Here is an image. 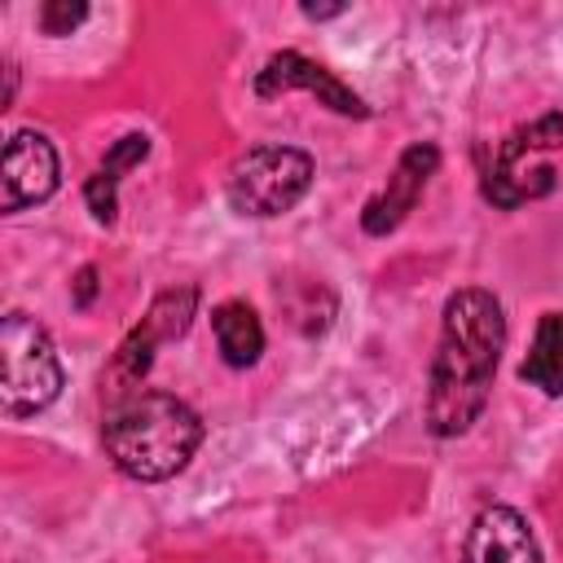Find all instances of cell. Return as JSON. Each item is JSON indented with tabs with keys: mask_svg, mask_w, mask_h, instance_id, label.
I'll return each instance as SVG.
<instances>
[{
	"mask_svg": "<svg viewBox=\"0 0 563 563\" xmlns=\"http://www.w3.org/2000/svg\"><path fill=\"white\" fill-rule=\"evenodd\" d=\"M194 303H198V290L194 286H180V290H167L154 299V308L145 312L141 330L154 339V343H172L189 330V317H194Z\"/></svg>",
	"mask_w": 563,
	"mask_h": 563,
	"instance_id": "obj_13",
	"label": "cell"
},
{
	"mask_svg": "<svg viewBox=\"0 0 563 563\" xmlns=\"http://www.w3.org/2000/svg\"><path fill=\"white\" fill-rule=\"evenodd\" d=\"M290 88L312 92L321 106H330V110H339V114H352V119H365V114H369V106H365L347 84H339L325 66L308 62V57L295 53V48H282V53H273V57L264 62V70L255 75V92H260V97H277V92H290Z\"/></svg>",
	"mask_w": 563,
	"mask_h": 563,
	"instance_id": "obj_7",
	"label": "cell"
},
{
	"mask_svg": "<svg viewBox=\"0 0 563 563\" xmlns=\"http://www.w3.org/2000/svg\"><path fill=\"white\" fill-rule=\"evenodd\" d=\"M435 167H440L435 145H409V150L400 154L396 172L387 176V189L365 202V211H361L365 233H374V238L391 233V229L413 211V202H418V194L427 189V180H431Z\"/></svg>",
	"mask_w": 563,
	"mask_h": 563,
	"instance_id": "obj_8",
	"label": "cell"
},
{
	"mask_svg": "<svg viewBox=\"0 0 563 563\" xmlns=\"http://www.w3.org/2000/svg\"><path fill=\"white\" fill-rule=\"evenodd\" d=\"M519 378L541 387L545 396H563V312H545L537 334H532V347L519 365Z\"/></svg>",
	"mask_w": 563,
	"mask_h": 563,
	"instance_id": "obj_12",
	"label": "cell"
},
{
	"mask_svg": "<svg viewBox=\"0 0 563 563\" xmlns=\"http://www.w3.org/2000/svg\"><path fill=\"white\" fill-rule=\"evenodd\" d=\"M303 13L308 18H334V13H343V4H303Z\"/></svg>",
	"mask_w": 563,
	"mask_h": 563,
	"instance_id": "obj_16",
	"label": "cell"
},
{
	"mask_svg": "<svg viewBox=\"0 0 563 563\" xmlns=\"http://www.w3.org/2000/svg\"><path fill=\"white\" fill-rule=\"evenodd\" d=\"M84 18H88V4H70V0H48L40 9L44 35H70V26H79Z\"/></svg>",
	"mask_w": 563,
	"mask_h": 563,
	"instance_id": "obj_14",
	"label": "cell"
},
{
	"mask_svg": "<svg viewBox=\"0 0 563 563\" xmlns=\"http://www.w3.org/2000/svg\"><path fill=\"white\" fill-rule=\"evenodd\" d=\"M506 347L501 303L479 290H453L440 321V347L427 383V427L435 435H462L488 405V387Z\"/></svg>",
	"mask_w": 563,
	"mask_h": 563,
	"instance_id": "obj_1",
	"label": "cell"
},
{
	"mask_svg": "<svg viewBox=\"0 0 563 563\" xmlns=\"http://www.w3.org/2000/svg\"><path fill=\"white\" fill-rule=\"evenodd\" d=\"M150 154V141L141 136V132H128V136H119L114 145H110V154L101 158V167L88 176V207H92V216L101 220V224H110L114 220V189H119V176L128 172V167H136L141 158Z\"/></svg>",
	"mask_w": 563,
	"mask_h": 563,
	"instance_id": "obj_11",
	"label": "cell"
},
{
	"mask_svg": "<svg viewBox=\"0 0 563 563\" xmlns=\"http://www.w3.org/2000/svg\"><path fill=\"white\" fill-rule=\"evenodd\" d=\"M101 440L128 479L158 484L189 466L202 444V418L172 391H132L110 405Z\"/></svg>",
	"mask_w": 563,
	"mask_h": 563,
	"instance_id": "obj_2",
	"label": "cell"
},
{
	"mask_svg": "<svg viewBox=\"0 0 563 563\" xmlns=\"http://www.w3.org/2000/svg\"><path fill=\"white\" fill-rule=\"evenodd\" d=\"M57 189V150L44 132H13L0 163V211H22Z\"/></svg>",
	"mask_w": 563,
	"mask_h": 563,
	"instance_id": "obj_6",
	"label": "cell"
},
{
	"mask_svg": "<svg viewBox=\"0 0 563 563\" xmlns=\"http://www.w3.org/2000/svg\"><path fill=\"white\" fill-rule=\"evenodd\" d=\"M92 290H97V268H79V282H75V303H79V308H88Z\"/></svg>",
	"mask_w": 563,
	"mask_h": 563,
	"instance_id": "obj_15",
	"label": "cell"
},
{
	"mask_svg": "<svg viewBox=\"0 0 563 563\" xmlns=\"http://www.w3.org/2000/svg\"><path fill=\"white\" fill-rule=\"evenodd\" d=\"M312 185V158L295 145H255L229 167V202L242 216L268 220L290 211Z\"/></svg>",
	"mask_w": 563,
	"mask_h": 563,
	"instance_id": "obj_5",
	"label": "cell"
},
{
	"mask_svg": "<svg viewBox=\"0 0 563 563\" xmlns=\"http://www.w3.org/2000/svg\"><path fill=\"white\" fill-rule=\"evenodd\" d=\"M62 391V361L44 325L26 312L0 321V409L4 418H31Z\"/></svg>",
	"mask_w": 563,
	"mask_h": 563,
	"instance_id": "obj_3",
	"label": "cell"
},
{
	"mask_svg": "<svg viewBox=\"0 0 563 563\" xmlns=\"http://www.w3.org/2000/svg\"><path fill=\"white\" fill-rule=\"evenodd\" d=\"M462 563H541V545L528 528V519L510 506H488L475 515Z\"/></svg>",
	"mask_w": 563,
	"mask_h": 563,
	"instance_id": "obj_9",
	"label": "cell"
},
{
	"mask_svg": "<svg viewBox=\"0 0 563 563\" xmlns=\"http://www.w3.org/2000/svg\"><path fill=\"white\" fill-rule=\"evenodd\" d=\"M563 145V114H541L537 123L515 128L497 150L493 163L484 167V198L493 207H519L528 198H541L554 189V163L545 158L550 150Z\"/></svg>",
	"mask_w": 563,
	"mask_h": 563,
	"instance_id": "obj_4",
	"label": "cell"
},
{
	"mask_svg": "<svg viewBox=\"0 0 563 563\" xmlns=\"http://www.w3.org/2000/svg\"><path fill=\"white\" fill-rule=\"evenodd\" d=\"M211 330H216L220 356H224L229 365L246 369V365L260 361V352H264V325H260V317H255L251 303H242V299L220 303V308L211 312Z\"/></svg>",
	"mask_w": 563,
	"mask_h": 563,
	"instance_id": "obj_10",
	"label": "cell"
}]
</instances>
